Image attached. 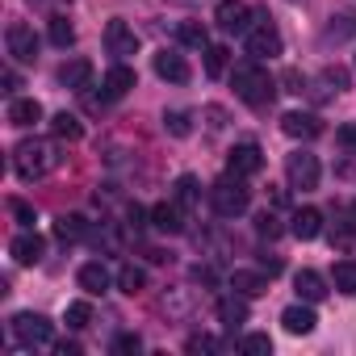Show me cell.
<instances>
[{"mask_svg": "<svg viewBox=\"0 0 356 356\" xmlns=\"http://www.w3.org/2000/svg\"><path fill=\"white\" fill-rule=\"evenodd\" d=\"M101 88H105V101H122V97L134 88V72H130V67L118 59V63L105 72V84H101Z\"/></svg>", "mask_w": 356, "mask_h": 356, "instance_id": "obj_15", "label": "cell"}, {"mask_svg": "<svg viewBox=\"0 0 356 356\" xmlns=\"http://www.w3.org/2000/svg\"><path fill=\"white\" fill-rule=\"evenodd\" d=\"M256 231H260V235H268V239H273V235H281L277 214H268V210H264V214H256Z\"/></svg>", "mask_w": 356, "mask_h": 356, "instance_id": "obj_38", "label": "cell"}, {"mask_svg": "<svg viewBox=\"0 0 356 356\" xmlns=\"http://www.w3.org/2000/svg\"><path fill=\"white\" fill-rule=\"evenodd\" d=\"M210 206H214L218 218H239V214H248V206H252V189L243 185V176L227 172L222 181L210 185Z\"/></svg>", "mask_w": 356, "mask_h": 356, "instance_id": "obj_3", "label": "cell"}, {"mask_svg": "<svg viewBox=\"0 0 356 356\" xmlns=\"http://www.w3.org/2000/svg\"><path fill=\"white\" fill-rule=\"evenodd\" d=\"M356 38V13H335L331 26L323 30V42H348Z\"/></svg>", "mask_w": 356, "mask_h": 356, "instance_id": "obj_23", "label": "cell"}, {"mask_svg": "<svg viewBox=\"0 0 356 356\" xmlns=\"http://www.w3.org/2000/svg\"><path fill=\"white\" fill-rule=\"evenodd\" d=\"M105 51H109L113 59H130V55L138 51V34H134L126 22H109V26H105Z\"/></svg>", "mask_w": 356, "mask_h": 356, "instance_id": "obj_10", "label": "cell"}, {"mask_svg": "<svg viewBox=\"0 0 356 356\" xmlns=\"http://www.w3.org/2000/svg\"><path fill=\"white\" fill-rule=\"evenodd\" d=\"M343 88H348V72H343V67H327V72L314 80L310 92H314V101H331V97L343 92Z\"/></svg>", "mask_w": 356, "mask_h": 356, "instance_id": "obj_19", "label": "cell"}, {"mask_svg": "<svg viewBox=\"0 0 356 356\" xmlns=\"http://www.w3.org/2000/svg\"><path fill=\"white\" fill-rule=\"evenodd\" d=\"M59 163H63V155H59V147L51 138H26V143L13 147V172L22 181H42V176H51Z\"/></svg>", "mask_w": 356, "mask_h": 356, "instance_id": "obj_1", "label": "cell"}, {"mask_svg": "<svg viewBox=\"0 0 356 356\" xmlns=\"http://www.w3.org/2000/svg\"><path fill=\"white\" fill-rule=\"evenodd\" d=\"M51 130H55V138H67V143H76V138L84 134V126H80V118H76V113H67V109L51 118Z\"/></svg>", "mask_w": 356, "mask_h": 356, "instance_id": "obj_29", "label": "cell"}, {"mask_svg": "<svg viewBox=\"0 0 356 356\" xmlns=\"http://www.w3.org/2000/svg\"><path fill=\"white\" fill-rule=\"evenodd\" d=\"M51 42L55 47H72L76 42V30L67 26V17H51Z\"/></svg>", "mask_w": 356, "mask_h": 356, "instance_id": "obj_35", "label": "cell"}, {"mask_svg": "<svg viewBox=\"0 0 356 356\" xmlns=\"http://www.w3.org/2000/svg\"><path fill=\"white\" fill-rule=\"evenodd\" d=\"M281 323H285V331H289V335H310L318 318H314V310H310V306H302V302H298V306H289V310L281 314Z\"/></svg>", "mask_w": 356, "mask_h": 356, "instance_id": "obj_21", "label": "cell"}, {"mask_svg": "<svg viewBox=\"0 0 356 356\" xmlns=\"http://www.w3.org/2000/svg\"><path fill=\"white\" fill-rule=\"evenodd\" d=\"M113 352H118V356H138V352H143V339H138L134 331H126V335L113 339Z\"/></svg>", "mask_w": 356, "mask_h": 356, "instance_id": "obj_36", "label": "cell"}, {"mask_svg": "<svg viewBox=\"0 0 356 356\" xmlns=\"http://www.w3.org/2000/svg\"><path fill=\"white\" fill-rule=\"evenodd\" d=\"M76 281H80V289H84V293H92V298H97V293H105V289H109V281H113V277H109V268H105L101 260H88V264L80 268V277H76Z\"/></svg>", "mask_w": 356, "mask_h": 356, "instance_id": "obj_18", "label": "cell"}, {"mask_svg": "<svg viewBox=\"0 0 356 356\" xmlns=\"http://www.w3.org/2000/svg\"><path fill=\"white\" fill-rule=\"evenodd\" d=\"M285 176H289V189H302V193L318 189V176H323L318 155H310V151H293V155L285 159Z\"/></svg>", "mask_w": 356, "mask_h": 356, "instance_id": "obj_5", "label": "cell"}, {"mask_svg": "<svg viewBox=\"0 0 356 356\" xmlns=\"http://www.w3.org/2000/svg\"><path fill=\"white\" fill-rule=\"evenodd\" d=\"M335 289L339 293H356V260H339L335 264Z\"/></svg>", "mask_w": 356, "mask_h": 356, "instance_id": "obj_32", "label": "cell"}, {"mask_svg": "<svg viewBox=\"0 0 356 356\" xmlns=\"http://www.w3.org/2000/svg\"><path fill=\"white\" fill-rule=\"evenodd\" d=\"M231 289H235V293H243V298H260V293H268V281H264L260 273L235 268V273H231Z\"/></svg>", "mask_w": 356, "mask_h": 356, "instance_id": "obj_22", "label": "cell"}, {"mask_svg": "<svg viewBox=\"0 0 356 356\" xmlns=\"http://www.w3.org/2000/svg\"><path fill=\"white\" fill-rule=\"evenodd\" d=\"M126 218H130V231H143V227H147V214H143L138 206H130V210H126Z\"/></svg>", "mask_w": 356, "mask_h": 356, "instance_id": "obj_44", "label": "cell"}, {"mask_svg": "<svg viewBox=\"0 0 356 356\" xmlns=\"http://www.w3.org/2000/svg\"><path fill=\"white\" fill-rule=\"evenodd\" d=\"M185 348H189L193 356H202V352H218V339H214V335H193Z\"/></svg>", "mask_w": 356, "mask_h": 356, "instance_id": "obj_39", "label": "cell"}, {"mask_svg": "<svg viewBox=\"0 0 356 356\" xmlns=\"http://www.w3.org/2000/svg\"><path fill=\"white\" fill-rule=\"evenodd\" d=\"M172 197H176V206H181L185 214H189V210H197V202H202L197 176H181V181H176V189H172Z\"/></svg>", "mask_w": 356, "mask_h": 356, "instance_id": "obj_24", "label": "cell"}, {"mask_svg": "<svg viewBox=\"0 0 356 356\" xmlns=\"http://www.w3.org/2000/svg\"><path fill=\"white\" fill-rule=\"evenodd\" d=\"M163 130L168 134H176V138H185L193 126H189V113H181V109H172V113H163Z\"/></svg>", "mask_w": 356, "mask_h": 356, "instance_id": "obj_34", "label": "cell"}, {"mask_svg": "<svg viewBox=\"0 0 356 356\" xmlns=\"http://www.w3.org/2000/svg\"><path fill=\"white\" fill-rule=\"evenodd\" d=\"M289 5H302V0H289Z\"/></svg>", "mask_w": 356, "mask_h": 356, "instance_id": "obj_49", "label": "cell"}, {"mask_svg": "<svg viewBox=\"0 0 356 356\" xmlns=\"http://www.w3.org/2000/svg\"><path fill=\"white\" fill-rule=\"evenodd\" d=\"M293 289H298V298H306V302H323V298H327V281H323L314 268H302V273L293 277Z\"/></svg>", "mask_w": 356, "mask_h": 356, "instance_id": "obj_20", "label": "cell"}, {"mask_svg": "<svg viewBox=\"0 0 356 356\" xmlns=\"http://www.w3.org/2000/svg\"><path fill=\"white\" fill-rule=\"evenodd\" d=\"M55 235H59V239H84V235H88V222H84L80 214H63V218L55 222Z\"/></svg>", "mask_w": 356, "mask_h": 356, "instance_id": "obj_30", "label": "cell"}, {"mask_svg": "<svg viewBox=\"0 0 356 356\" xmlns=\"http://www.w3.org/2000/svg\"><path fill=\"white\" fill-rule=\"evenodd\" d=\"M289 231H293L298 239H318V231H323V214H318V210H298Z\"/></svg>", "mask_w": 356, "mask_h": 356, "instance_id": "obj_25", "label": "cell"}, {"mask_svg": "<svg viewBox=\"0 0 356 356\" xmlns=\"http://www.w3.org/2000/svg\"><path fill=\"white\" fill-rule=\"evenodd\" d=\"M335 143H339L343 151H356V122H348V126H339V130H335Z\"/></svg>", "mask_w": 356, "mask_h": 356, "instance_id": "obj_41", "label": "cell"}, {"mask_svg": "<svg viewBox=\"0 0 356 356\" xmlns=\"http://www.w3.org/2000/svg\"><path fill=\"white\" fill-rule=\"evenodd\" d=\"M343 231H348V235H356V202L343 210Z\"/></svg>", "mask_w": 356, "mask_h": 356, "instance_id": "obj_46", "label": "cell"}, {"mask_svg": "<svg viewBox=\"0 0 356 356\" xmlns=\"http://www.w3.org/2000/svg\"><path fill=\"white\" fill-rule=\"evenodd\" d=\"M155 76L168 80V84H185L189 80V63L176 55V51H159L155 55Z\"/></svg>", "mask_w": 356, "mask_h": 356, "instance_id": "obj_14", "label": "cell"}, {"mask_svg": "<svg viewBox=\"0 0 356 356\" xmlns=\"http://www.w3.org/2000/svg\"><path fill=\"white\" fill-rule=\"evenodd\" d=\"M151 227H155L159 235H181V231H185V210L176 206V202H159V206L151 210Z\"/></svg>", "mask_w": 356, "mask_h": 356, "instance_id": "obj_11", "label": "cell"}, {"mask_svg": "<svg viewBox=\"0 0 356 356\" xmlns=\"http://www.w3.org/2000/svg\"><path fill=\"white\" fill-rule=\"evenodd\" d=\"M231 63V51L227 47H206V76H222Z\"/></svg>", "mask_w": 356, "mask_h": 356, "instance_id": "obj_33", "label": "cell"}, {"mask_svg": "<svg viewBox=\"0 0 356 356\" xmlns=\"http://www.w3.org/2000/svg\"><path fill=\"white\" fill-rule=\"evenodd\" d=\"M260 268H264L268 277H277V273H281V260H277V256H260Z\"/></svg>", "mask_w": 356, "mask_h": 356, "instance_id": "obj_45", "label": "cell"}, {"mask_svg": "<svg viewBox=\"0 0 356 356\" xmlns=\"http://www.w3.org/2000/svg\"><path fill=\"white\" fill-rule=\"evenodd\" d=\"M248 55H252V59H277V55H281V34H277V26H268V22L252 26V30H248Z\"/></svg>", "mask_w": 356, "mask_h": 356, "instance_id": "obj_8", "label": "cell"}, {"mask_svg": "<svg viewBox=\"0 0 356 356\" xmlns=\"http://www.w3.org/2000/svg\"><path fill=\"white\" fill-rule=\"evenodd\" d=\"M214 22H218L222 34H248L252 30V9L243 5V0H218Z\"/></svg>", "mask_w": 356, "mask_h": 356, "instance_id": "obj_6", "label": "cell"}, {"mask_svg": "<svg viewBox=\"0 0 356 356\" xmlns=\"http://www.w3.org/2000/svg\"><path fill=\"white\" fill-rule=\"evenodd\" d=\"M281 130H285L289 138H318V134H323V122H318L314 113L293 109V113H285V118H281Z\"/></svg>", "mask_w": 356, "mask_h": 356, "instance_id": "obj_13", "label": "cell"}, {"mask_svg": "<svg viewBox=\"0 0 356 356\" xmlns=\"http://www.w3.org/2000/svg\"><path fill=\"white\" fill-rule=\"evenodd\" d=\"M281 84H285V92H293V97H302V92L310 88V80H306L302 72H293V67H289V72L281 76Z\"/></svg>", "mask_w": 356, "mask_h": 356, "instance_id": "obj_37", "label": "cell"}, {"mask_svg": "<svg viewBox=\"0 0 356 356\" xmlns=\"http://www.w3.org/2000/svg\"><path fill=\"white\" fill-rule=\"evenodd\" d=\"M231 84H235V97H239L243 105H252V109H264V105H273V97H277V84H273V76L260 67V59H256V63H239L235 76H231Z\"/></svg>", "mask_w": 356, "mask_h": 356, "instance_id": "obj_2", "label": "cell"}, {"mask_svg": "<svg viewBox=\"0 0 356 356\" xmlns=\"http://www.w3.org/2000/svg\"><path fill=\"white\" fill-rule=\"evenodd\" d=\"M9 122L22 126V130H26V126H38V122H42V105H38L34 97H13V101H9Z\"/></svg>", "mask_w": 356, "mask_h": 356, "instance_id": "obj_17", "label": "cell"}, {"mask_svg": "<svg viewBox=\"0 0 356 356\" xmlns=\"http://www.w3.org/2000/svg\"><path fill=\"white\" fill-rule=\"evenodd\" d=\"M9 252H13V260L17 264H42V256H47V243H42V235H34V231H26V235H17L13 243H9Z\"/></svg>", "mask_w": 356, "mask_h": 356, "instance_id": "obj_12", "label": "cell"}, {"mask_svg": "<svg viewBox=\"0 0 356 356\" xmlns=\"http://www.w3.org/2000/svg\"><path fill=\"white\" fill-rule=\"evenodd\" d=\"M55 352H59V356H80V348H76V343H55Z\"/></svg>", "mask_w": 356, "mask_h": 356, "instance_id": "obj_47", "label": "cell"}, {"mask_svg": "<svg viewBox=\"0 0 356 356\" xmlns=\"http://www.w3.org/2000/svg\"><path fill=\"white\" fill-rule=\"evenodd\" d=\"M206 118H210V130H222V126H227V113H222L218 105H210V109H206Z\"/></svg>", "mask_w": 356, "mask_h": 356, "instance_id": "obj_43", "label": "cell"}, {"mask_svg": "<svg viewBox=\"0 0 356 356\" xmlns=\"http://www.w3.org/2000/svg\"><path fill=\"white\" fill-rule=\"evenodd\" d=\"M118 289L130 293V298L143 293V289H147V273H143L138 264H122V268H118Z\"/></svg>", "mask_w": 356, "mask_h": 356, "instance_id": "obj_27", "label": "cell"}, {"mask_svg": "<svg viewBox=\"0 0 356 356\" xmlns=\"http://www.w3.org/2000/svg\"><path fill=\"white\" fill-rule=\"evenodd\" d=\"M5 47H9V55H13L17 63H34V59H38V38H34V30H30L26 22H13V26L5 30Z\"/></svg>", "mask_w": 356, "mask_h": 356, "instance_id": "obj_7", "label": "cell"}, {"mask_svg": "<svg viewBox=\"0 0 356 356\" xmlns=\"http://www.w3.org/2000/svg\"><path fill=\"white\" fill-rule=\"evenodd\" d=\"M9 210H13V218H17L22 227H34V210H30L26 202H9Z\"/></svg>", "mask_w": 356, "mask_h": 356, "instance_id": "obj_42", "label": "cell"}, {"mask_svg": "<svg viewBox=\"0 0 356 356\" xmlns=\"http://www.w3.org/2000/svg\"><path fill=\"white\" fill-rule=\"evenodd\" d=\"M218 318H222L231 331H235L239 323H248V302H243V293H239V298H222V302H218Z\"/></svg>", "mask_w": 356, "mask_h": 356, "instance_id": "obj_28", "label": "cell"}, {"mask_svg": "<svg viewBox=\"0 0 356 356\" xmlns=\"http://www.w3.org/2000/svg\"><path fill=\"white\" fill-rule=\"evenodd\" d=\"M176 5H193V0H176Z\"/></svg>", "mask_w": 356, "mask_h": 356, "instance_id": "obj_48", "label": "cell"}, {"mask_svg": "<svg viewBox=\"0 0 356 356\" xmlns=\"http://www.w3.org/2000/svg\"><path fill=\"white\" fill-rule=\"evenodd\" d=\"M243 352L264 356V352H273V339H268V335H248V339H243Z\"/></svg>", "mask_w": 356, "mask_h": 356, "instance_id": "obj_40", "label": "cell"}, {"mask_svg": "<svg viewBox=\"0 0 356 356\" xmlns=\"http://www.w3.org/2000/svg\"><path fill=\"white\" fill-rule=\"evenodd\" d=\"M63 323H67L72 331H84V327L92 323V306H88V302H72L67 314H63Z\"/></svg>", "mask_w": 356, "mask_h": 356, "instance_id": "obj_31", "label": "cell"}, {"mask_svg": "<svg viewBox=\"0 0 356 356\" xmlns=\"http://www.w3.org/2000/svg\"><path fill=\"white\" fill-rule=\"evenodd\" d=\"M13 339H17L22 348H47V343L55 339V327H51V318L26 310V314L13 318Z\"/></svg>", "mask_w": 356, "mask_h": 356, "instance_id": "obj_4", "label": "cell"}, {"mask_svg": "<svg viewBox=\"0 0 356 356\" xmlns=\"http://www.w3.org/2000/svg\"><path fill=\"white\" fill-rule=\"evenodd\" d=\"M88 80H92V63H88V59H67V63L59 67V84L72 88V92H84Z\"/></svg>", "mask_w": 356, "mask_h": 356, "instance_id": "obj_16", "label": "cell"}, {"mask_svg": "<svg viewBox=\"0 0 356 356\" xmlns=\"http://www.w3.org/2000/svg\"><path fill=\"white\" fill-rule=\"evenodd\" d=\"M260 168H264V151H260L256 143H235V147H231L227 172H235V176H256Z\"/></svg>", "mask_w": 356, "mask_h": 356, "instance_id": "obj_9", "label": "cell"}, {"mask_svg": "<svg viewBox=\"0 0 356 356\" xmlns=\"http://www.w3.org/2000/svg\"><path fill=\"white\" fill-rule=\"evenodd\" d=\"M176 42H181V47H197V51H206V47H210V34H206L202 22H181V26H176Z\"/></svg>", "mask_w": 356, "mask_h": 356, "instance_id": "obj_26", "label": "cell"}]
</instances>
